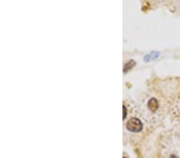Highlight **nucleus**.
<instances>
[{
    "instance_id": "obj_1",
    "label": "nucleus",
    "mask_w": 180,
    "mask_h": 158,
    "mask_svg": "<svg viewBox=\"0 0 180 158\" xmlns=\"http://www.w3.org/2000/svg\"><path fill=\"white\" fill-rule=\"evenodd\" d=\"M127 127L130 131L138 133L143 130V124L138 118H131L127 122Z\"/></svg>"
},
{
    "instance_id": "obj_2",
    "label": "nucleus",
    "mask_w": 180,
    "mask_h": 158,
    "mask_svg": "<svg viewBox=\"0 0 180 158\" xmlns=\"http://www.w3.org/2000/svg\"><path fill=\"white\" fill-rule=\"evenodd\" d=\"M148 107L151 111H155L159 107V103H158L157 100L155 98H151L148 102Z\"/></svg>"
},
{
    "instance_id": "obj_3",
    "label": "nucleus",
    "mask_w": 180,
    "mask_h": 158,
    "mask_svg": "<svg viewBox=\"0 0 180 158\" xmlns=\"http://www.w3.org/2000/svg\"><path fill=\"white\" fill-rule=\"evenodd\" d=\"M126 115H127V109L125 106H123V118H125Z\"/></svg>"
},
{
    "instance_id": "obj_4",
    "label": "nucleus",
    "mask_w": 180,
    "mask_h": 158,
    "mask_svg": "<svg viewBox=\"0 0 180 158\" xmlns=\"http://www.w3.org/2000/svg\"><path fill=\"white\" fill-rule=\"evenodd\" d=\"M171 158H178L176 156H175V155H172V156H171Z\"/></svg>"
},
{
    "instance_id": "obj_5",
    "label": "nucleus",
    "mask_w": 180,
    "mask_h": 158,
    "mask_svg": "<svg viewBox=\"0 0 180 158\" xmlns=\"http://www.w3.org/2000/svg\"><path fill=\"white\" fill-rule=\"evenodd\" d=\"M123 158H127V157H123Z\"/></svg>"
}]
</instances>
